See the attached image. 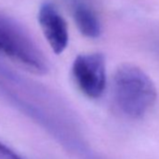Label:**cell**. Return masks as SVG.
<instances>
[{
	"label": "cell",
	"instance_id": "obj_4",
	"mask_svg": "<svg viewBox=\"0 0 159 159\" xmlns=\"http://www.w3.org/2000/svg\"><path fill=\"white\" fill-rule=\"evenodd\" d=\"M38 20L41 31L55 54H61L67 47L69 35L66 20L52 2L46 1L39 7Z\"/></svg>",
	"mask_w": 159,
	"mask_h": 159
},
{
	"label": "cell",
	"instance_id": "obj_2",
	"mask_svg": "<svg viewBox=\"0 0 159 159\" xmlns=\"http://www.w3.org/2000/svg\"><path fill=\"white\" fill-rule=\"evenodd\" d=\"M0 56L37 75L48 73L49 65L29 33L14 19L0 14Z\"/></svg>",
	"mask_w": 159,
	"mask_h": 159
},
{
	"label": "cell",
	"instance_id": "obj_3",
	"mask_svg": "<svg viewBox=\"0 0 159 159\" xmlns=\"http://www.w3.org/2000/svg\"><path fill=\"white\" fill-rule=\"evenodd\" d=\"M71 75L83 95L91 99L99 98L107 84L105 56L100 52L79 54L72 63Z\"/></svg>",
	"mask_w": 159,
	"mask_h": 159
},
{
	"label": "cell",
	"instance_id": "obj_1",
	"mask_svg": "<svg viewBox=\"0 0 159 159\" xmlns=\"http://www.w3.org/2000/svg\"><path fill=\"white\" fill-rule=\"evenodd\" d=\"M112 98L123 115L130 119H139L154 105L157 92L153 82L140 67L124 64L113 75Z\"/></svg>",
	"mask_w": 159,
	"mask_h": 159
},
{
	"label": "cell",
	"instance_id": "obj_5",
	"mask_svg": "<svg viewBox=\"0 0 159 159\" xmlns=\"http://www.w3.org/2000/svg\"><path fill=\"white\" fill-rule=\"evenodd\" d=\"M74 22L79 29L86 38L97 39L101 34V25L94 11L84 2H75L72 7Z\"/></svg>",
	"mask_w": 159,
	"mask_h": 159
}]
</instances>
